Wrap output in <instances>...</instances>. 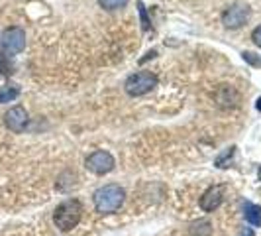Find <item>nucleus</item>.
I'll return each mask as SVG.
<instances>
[{"label":"nucleus","instance_id":"f03ea898","mask_svg":"<svg viewBox=\"0 0 261 236\" xmlns=\"http://www.w3.org/2000/svg\"><path fill=\"white\" fill-rule=\"evenodd\" d=\"M83 217V205L77 199L63 201L53 213V222L59 230L69 232L79 224V220Z\"/></svg>","mask_w":261,"mask_h":236},{"label":"nucleus","instance_id":"aec40b11","mask_svg":"<svg viewBox=\"0 0 261 236\" xmlns=\"http://www.w3.org/2000/svg\"><path fill=\"white\" fill-rule=\"evenodd\" d=\"M255 109H257V110H259V112H261V97H259V99H257V105H255Z\"/></svg>","mask_w":261,"mask_h":236},{"label":"nucleus","instance_id":"ddd939ff","mask_svg":"<svg viewBox=\"0 0 261 236\" xmlns=\"http://www.w3.org/2000/svg\"><path fill=\"white\" fill-rule=\"evenodd\" d=\"M18 95H20L18 87H4V89H0V105L18 99Z\"/></svg>","mask_w":261,"mask_h":236},{"label":"nucleus","instance_id":"39448f33","mask_svg":"<svg viewBox=\"0 0 261 236\" xmlns=\"http://www.w3.org/2000/svg\"><path fill=\"white\" fill-rule=\"evenodd\" d=\"M87 169L89 171H93L96 175H104V173H110L112 169H114V158H112V154L108 152H104V150H98V152H93L89 158H87Z\"/></svg>","mask_w":261,"mask_h":236},{"label":"nucleus","instance_id":"a211bd4d","mask_svg":"<svg viewBox=\"0 0 261 236\" xmlns=\"http://www.w3.org/2000/svg\"><path fill=\"white\" fill-rule=\"evenodd\" d=\"M155 55H157V52H155V50H151V52H148V54H146V57H144V59H140V63H146L148 59H151V57H155Z\"/></svg>","mask_w":261,"mask_h":236},{"label":"nucleus","instance_id":"4468645a","mask_svg":"<svg viewBox=\"0 0 261 236\" xmlns=\"http://www.w3.org/2000/svg\"><path fill=\"white\" fill-rule=\"evenodd\" d=\"M98 4L104 10H118V8H124L128 4V0H98Z\"/></svg>","mask_w":261,"mask_h":236},{"label":"nucleus","instance_id":"423d86ee","mask_svg":"<svg viewBox=\"0 0 261 236\" xmlns=\"http://www.w3.org/2000/svg\"><path fill=\"white\" fill-rule=\"evenodd\" d=\"M0 45L6 54H20L26 48V32L22 28H8L2 32Z\"/></svg>","mask_w":261,"mask_h":236},{"label":"nucleus","instance_id":"0eeeda50","mask_svg":"<svg viewBox=\"0 0 261 236\" xmlns=\"http://www.w3.org/2000/svg\"><path fill=\"white\" fill-rule=\"evenodd\" d=\"M28 122H30V118H28V112L24 107H12L4 114V124L12 132H24Z\"/></svg>","mask_w":261,"mask_h":236},{"label":"nucleus","instance_id":"6e6552de","mask_svg":"<svg viewBox=\"0 0 261 236\" xmlns=\"http://www.w3.org/2000/svg\"><path fill=\"white\" fill-rule=\"evenodd\" d=\"M214 101H216V105L220 107V109H236L238 105H240V101H242V97H240V92L236 91L234 87H230V85H220L216 92H214Z\"/></svg>","mask_w":261,"mask_h":236},{"label":"nucleus","instance_id":"f3484780","mask_svg":"<svg viewBox=\"0 0 261 236\" xmlns=\"http://www.w3.org/2000/svg\"><path fill=\"white\" fill-rule=\"evenodd\" d=\"M251 39H253L255 45H259L261 48V26H257V28L251 32Z\"/></svg>","mask_w":261,"mask_h":236},{"label":"nucleus","instance_id":"9b49d317","mask_svg":"<svg viewBox=\"0 0 261 236\" xmlns=\"http://www.w3.org/2000/svg\"><path fill=\"white\" fill-rule=\"evenodd\" d=\"M212 234V224L208 220H199L190 226V236H210Z\"/></svg>","mask_w":261,"mask_h":236},{"label":"nucleus","instance_id":"7ed1b4c3","mask_svg":"<svg viewBox=\"0 0 261 236\" xmlns=\"http://www.w3.org/2000/svg\"><path fill=\"white\" fill-rule=\"evenodd\" d=\"M157 87V77L151 71H138L130 75L124 83V89L130 97H142Z\"/></svg>","mask_w":261,"mask_h":236},{"label":"nucleus","instance_id":"f8f14e48","mask_svg":"<svg viewBox=\"0 0 261 236\" xmlns=\"http://www.w3.org/2000/svg\"><path fill=\"white\" fill-rule=\"evenodd\" d=\"M234 154H236V148H234V146H232V148H226L222 154H220V156L214 160V165H216V167H220V169L228 167V165H230V162L234 160Z\"/></svg>","mask_w":261,"mask_h":236},{"label":"nucleus","instance_id":"412c9836","mask_svg":"<svg viewBox=\"0 0 261 236\" xmlns=\"http://www.w3.org/2000/svg\"><path fill=\"white\" fill-rule=\"evenodd\" d=\"M259 179H261V167H259Z\"/></svg>","mask_w":261,"mask_h":236},{"label":"nucleus","instance_id":"f257e3e1","mask_svg":"<svg viewBox=\"0 0 261 236\" xmlns=\"http://www.w3.org/2000/svg\"><path fill=\"white\" fill-rule=\"evenodd\" d=\"M124 199H126V191H124L120 185H116V183L100 187L93 195L94 209H96L98 213H102V215L116 213V211L122 207Z\"/></svg>","mask_w":261,"mask_h":236},{"label":"nucleus","instance_id":"6ab92c4d","mask_svg":"<svg viewBox=\"0 0 261 236\" xmlns=\"http://www.w3.org/2000/svg\"><path fill=\"white\" fill-rule=\"evenodd\" d=\"M242 236H253V232L247 228V230H243V232H242Z\"/></svg>","mask_w":261,"mask_h":236},{"label":"nucleus","instance_id":"2eb2a0df","mask_svg":"<svg viewBox=\"0 0 261 236\" xmlns=\"http://www.w3.org/2000/svg\"><path fill=\"white\" fill-rule=\"evenodd\" d=\"M138 12H140V20H142V28L148 32L149 28H151V22L148 18V10H146L144 2H138Z\"/></svg>","mask_w":261,"mask_h":236},{"label":"nucleus","instance_id":"1a4fd4ad","mask_svg":"<svg viewBox=\"0 0 261 236\" xmlns=\"http://www.w3.org/2000/svg\"><path fill=\"white\" fill-rule=\"evenodd\" d=\"M222 199H224V187L214 185V187L206 189L205 195L201 197V209L206 211V213H212V211H216L222 205Z\"/></svg>","mask_w":261,"mask_h":236},{"label":"nucleus","instance_id":"dca6fc26","mask_svg":"<svg viewBox=\"0 0 261 236\" xmlns=\"http://www.w3.org/2000/svg\"><path fill=\"white\" fill-rule=\"evenodd\" d=\"M242 57L247 61V63H251V65H261V59H257V57L251 54V52H243Z\"/></svg>","mask_w":261,"mask_h":236},{"label":"nucleus","instance_id":"9d476101","mask_svg":"<svg viewBox=\"0 0 261 236\" xmlns=\"http://www.w3.org/2000/svg\"><path fill=\"white\" fill-rule=\"evenodd\" d=\"M243 215H245V220L253 226H261V207L259 205H253V203H247L243 207Z\"/></svg>","mask_w":261,"mask_h":236},{"label":"nucleus","instance_id":"20e7f679","mask_svg":"<svg viewBox=\"0 0 261 236\" xmlns=\"http://www.w3.org/2000/svg\"><path fill=\"white\" fill-rule=\"evenodd\" d=\"M251 16V10H249V6L247 4H243V2H236V4H232L230 8H226L222 14V22L226 28H230V30H238V28H242L243 24L249 20Z\"/></svg>","mask_w":261,"mask_h":236}]
</instances>
